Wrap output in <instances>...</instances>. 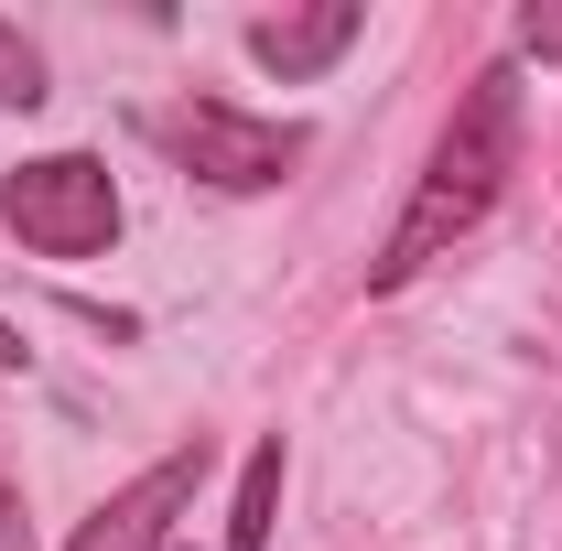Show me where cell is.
<instances>
[{"mask_svg":"<svg viewBox=\"0 0 562 551\" xmlns=\"http://www.w3.org/2000/svg\"><path fill=\"white\" fill-rule=\"evenodd\" d=\"M271 519H281V443H249L238 508H227V551H271Z\"/></svg>","mask_w":562,"mask_h":551,"instance_id":"6","label":"cell"},{"mask_svg":"<svg viewBox=\"0 0 562 551\" xmlns=\"http://www.w3.org/2000/svg\"><path fill=\"white\" fill-rule=\"evenodd\" d=\"M140 131L162 140L195 184H216V195H260V184H281L292 162H303V131L292 120H249V109H227V98H184V109H151Z\"/></svg>","mask_w":562,"mask_h":551,"instance_id":"3","label":"cell"},{"mask_svg":"<svg viewBox=\"0 0 562 551\" xmlns=\"http://www.w3.org/2000/svg\"><path fill=\"white\" fill-rule=\"evenodd\" d=\"M519 44L530 55H562V11H519Z\"/></svg>","mask_w":562,"mask_h":551,"instance_id":"9","label":"cell"},{"mask_svg":"<svg viewBox=\"0 0 562 551\" xmlns=\"http://www.w3.org/2000/svg\"><path fill=\"white\" fill-rule=\"evenodd\" d=\"M44 98V55L22 44V22H0V109H33Z\"/></svg>","mask_w":562,"mask_h":551,"instance_id":"7","label":"cell"},{"mask_svg":"<svg viewBox=\"0 0 562 551\" xmlns=\"http://www.w3.org/2000/svg\"><path fill=\"white\" fill-rule=\"evenodd\" d=\"M22 357H33V346H22V325H11V314H0V368H22Z\"/></svg>","mask_w":562,"mask_h":551,"instance_id":"10","label":"cell"},{"mask_svg":"<svg viewBox=\"0 0 562 551\" xmlns=\"http://www.w3.org/2000/svg\"><path fill=\"white\" fill-rule=\"evenodd\" d=\"M508 162H519V66H487L465 98H454V120H443V140H432V162H422L412 206H401V227L379 238V260H368V292H401V281H422L476 216L497 206V184H508Z\"/></svg>","mask_w":562,"mask_h":551,"instance_id":"1","label":"cell"},{"mask_svg":"<svg viewBox=\"0 0 562 551\" xmlns=\"http://www.w3.org/2000/svg\"><path fill=\"white\" fill-rule=\"evenodd\" d=\"M195 476H206V443H173L162 465H140L66 551H173V519L195 508Z\"/></svg>","mask_w":562,"mask_h":551,"instance_id":"4","label":"cell"},{"mask_svg":"<svg viewBox=\"0 0 562 551\" xmlns=\"http://www.w3.org/2000/svg\"><path fill=\"white\" fill-rule=\"evenodd\" d=\"M0 551H33V530H22V486H11V465H0Z\"/></svg>","mask_w":562,"mask_h":551,"instance_id":"8","label":"cell"},{"mask_svg":"<svg viewBox=\"0 0 562 551\" xmlns=\"http://www.w3.org/2000/svg\"><path fill=\"white\" fill-rule=\"evenodd\" d=\"M0 227L44 260H98L120 238V184L98 151H44V162H11L0 173Z\"/></svg>","mask_w":562,"mask_h":551,"instance_id":"2","label":"cell"},{"mask_svg":"<svg viewBox=\"0 0 562 551\" xmlns=\"http://www.w3.org/2000/svg\"><path fill=\"white\" fill-rule=\"evenodd\" d=\"M357 33H368L357 0H303V11H260V22H249V55H260L271 76H325Z\"/></svg>","mask_w":562,"mask_h":551,"instance_id":"5","label":"cell"}]
</instances>
